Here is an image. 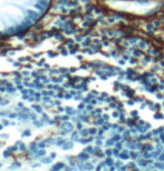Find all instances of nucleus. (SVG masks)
I'll return each mask as SVG.
<instances>
[{
	"label": "nucleus",
	"instance_id": "nucleus-16",
	"mask_svg": "<svg viewBox=\"0 0 164 171\" xmlns=\"http://www.w3.org/2000/svg\"><path fill=\"white\" fill-rule=\"evenodd\" d=\"M117 130L122 132V131H124V128H122V127H121V128H118V129H117Z\"/></svg>",
	"mask_w": 164,
	"mask_h": 171
},
{
	"label": "nucleus",
	"instance_id": "nucleus-11",
	"mask_svg": "<svg viewBox=\"0 0 164 171\" xmlns=\"http://www.w3.org/2000/svg\"><path fill=\"white\" fill-rule=\"evenodd\" d=\"M106 154H107V156H112V154H113V150H112V149L106 150Z\"/></svg>",
	"mask_w": 164,
	"mask_h": 171
},
{
	"label": "nucleus",
	"instance_id": "nucleus-14",
	"mask_svg": "<svg viewBox=\"0 0 164 171\" xmlns=\"http://www.w3.org/2000/svg\"><path fill=\"white\" fill-rule=\"evenodd\" d=\"M115 165H116V167H121L122 162H121V161H117V162H115Z\"/></svg>",
	"mask_w": 164,
	"mask_h": 171
},
{
	"label": "nucleus",
	"instance_id": "nucleus-13",
	"mask_svg": "<svg viewBox=\"0 0 164 171\" xmlns=\"http://www.w3.org/2000/svg\"><path fill=\"white\" fill-rule=\"evenodd\" d=\"M160 139H161V141L164 143V133H160Z\"/></svg>",
	"mask_w": 164,
	"mask_h": 171
},
{
	"label": "nucleus",
	"instance_id": "nucleus-17",
	"mask_svg": "<svg viewBox=\"0 0 164 171\" xmlns=\"http://www.w3.org/2000/svg\"><path fill=\"white\" fill-rule=\"evenodd\" d=\"M113 116H114V117H118V113H117V112H114Z\"/></svg>",
	"mask_w": 164,
	"mask_h": 171
},
{
	"label": "nucleus",
	"instance_id": "nucleus-15",
	"mask_svg": "<svg viewBox=\"0 0 164 171\" xmlns=\"http://www.w3.org/2000/svg\"><path fill=\"white\" fill-rule=\"evenodd\" d=\"M134 55H135V57H138V56L141 55V52H140V51H135V52H134Z\"/></svg>",
	"mask_w": 164,
	"mask_h": 171
},
{
	"label": "nucleus",
	"instance_id": "nucleus-6",
	"mask_svg": "<svg viewBox=\"0 0 164 171\" xmlns=\"http://www.w3.org/2000/svg\"><path fill=\"white\" fill-rule=\"evenodd\" d=\"M130 133H131V132L130 131H124V138H125V139H127V138H130Z\"/></svg>",
	"mask_w": 164,
	"mask_h": 171
},
{
	"label": "nucleus",
	"instance_id": "nucleus-9",
	"mask_svg": "<svg viewBox=\"0 0 164 171\" xmlns=\"http://www.w3.org/2000/svg\"><path fill=\"white\" fill-rule=\"evenodd\" d=\"M157 160H160V161H163V160H164V153H163V152L157 157Z\"/></svg>",
	"mask_w": 164,
	"mask_h": 171
},
{
	"label": "nucleus",
	"instance_id": "nucleus-1",
	"mask_svg": "<svg viewBox=\"0 0 164 171\" xmlns=\"http://www.w3.org/2000/svg\"><path fill=\"white\" fill-rule=\"evenodd\" d=\"M130 152H128V151H123V152H121L120 153V158L121 159H128L130 158V154H128Z\"/></svg>",
	"mask_w": 164,
	"mask_h": 171
},
{
	"label": "nucleus",
	"instance_id": "nucleus-7",
	"mask_svg": "<svg viewBox=\"0 0 164 171\" xmlns=\"http://www.w3.org/2000/svg\"><path fill=\"white\" fill-rule=\"evenodd\" d=\"M113 139L115 140V142H117V141H120V140L122 139V137H121L120 135H116V137H114V138H113Z\"/></svg>",
	"mask_w": 164,
	"mask_h": 171
},
{
	"label": "nucleus",
	"instance_id": "nucleus-8",
	"mask_svg": "<svg viewBox=\"0 0 164 171\" xmlns=\"http://www.w3.org/2000/svg\"><path fill=\"white\" fill-rule=\"evenodd\" d=\"M114 142H115L114 139H111V140H108L106 142V146H112V143H114Z\"/></svg>",
	"mask_w": 164,
	"mask_h": 171
},
{
	"label": "nucleus",
	"instance_id": "nucleus-3",
	"mask_svg": "<svg viewBox=\"0 0 164 171\" xmlns=\"http://www.w3.org/2000/svg\"><path fill=\"white\" fill-rule=\"evenodd\" d=\"M143 157H144V158H146V159H151V158H153L152 152H147V151H145V152L143 153Z\"/></svg>",
	"mask_w": 164,
	"mask_h": 171
},
{
	"label": "nucleus",
	"instance_id": "nucleus-4",
	"mask_svg": "<svg viewBox=\"0 0 164 171\" xmlns=\"http://www.w3.org/2000/svg\"><path fill=\"white\" fill-rule=\"evenodd\" d=\"M120 153H121V150H120L118 148H115V149L113 150V154H114V156L118 157V156H120Z\"/></svg>",
	"mask_w": 164,
	"mask_h": 171
},
{
	"label": "nucleus",
	"instance_id": "nucleus-2",
	"mask_svg": "<svg viewBox=\"0 0 164 171\" xmlns=\"http://www.w3.org/2000/svg\"><path fill=\"white\" fill-rule=\"evenodd\" d=\"M130 157H131V158H133V159H136V158H138V153L136 152V151H131Z\"/></svg>",
	"mask_w": 164,
	"mask_h": 171
},
{
	"label": "nucleus",
	"instance_id": "nucleus-10",
	"mask_svg": "<svg viewBox=\"0 0 164 171\" xmlns=\"http://www.w3.org/2000/svg\"><path fill=\"white\" fill-rule=\"evenodd\" d=\"M106 163H107V164H113V163H114V161H113V159L108 158V159L106 160Z\"/></svg>",
	"mask_w": 164,
	"mask_h": 171
},
{
	"label": "nucleus",
	"instance_id": "nucleus-5",
	"mask_svg": "<svg viewBox=\"0 0 164 171\" xmlns=\"http://www.w3.org/2000/svg\"><path fill=\"white\" fill-rule=\"evenodd\" d=\"M115 147H116V148H118L120 150H122V148H123V146H122V142H118V141L115 142Z\"/></svg>",
	"mask_w": 164,
	"mask_h": 171
},
{
	"label": "nucleus",
	"instance_id": "nucleus-12",
	"mask_svg": "<svg viewBox=\"0 0 164 171\" xmlns=\"http://www.w3.org/2000/svg\"><path fill=\"white\" fill-rule=\"evenodd\" d=\"M145 46H146V42H141V45H140V47H141V48H142V49H144L145 48Z\"/></svg>",
	"mask_w": 164,
	"mask_h": 171
}]
</instances>
